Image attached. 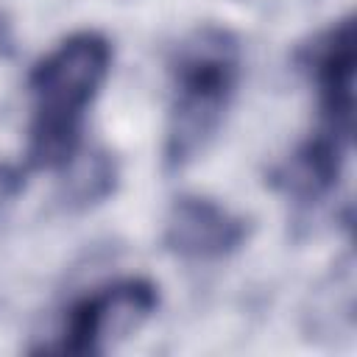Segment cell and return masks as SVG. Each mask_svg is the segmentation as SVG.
<instances>
[{
    "label": "cell",
    "instance_id": "cell-1",
    "mask_svg": "<svg viewBox=\"0 0 357 357\" xmlns=\"http://www.w3.org/2000/svg\"><path fill=\"white\" fill-rule=\"evenodd\" d=\"M112 67V45L98 31H78L56 45L31 70L33 120L28 165L61 170L78 153L84 112L100 92Z\"/></svg>",
    "mask_w": 357,
    "mask_h": 357
},
{
    "label": "cell",
    "instance_id": "cell-3",
    "mask_svg": "<svg viewBox=\"0 0 357 357\" xmlns=\"http://www.w3.org/2000/svg\"><path fill=\"white\" fill-rule=\"evenodd\" d=\"M159 293L148 279L114 282L81 301H75L64 318L59 351L64 354H100L109 343L123 340L139 329L156 310Z\"/></svg>",
    "mask_w": 357,
    "mask_h": 357
},
{
    "label": "cell",
    "instance_id": "cell-8",
    "mask_svg": "<svg viewBox=\"0 0 357 357\" xmlns=\"http://www.w3.org/2000/svg\"><path fill=\"white\" fill-rule=\"evenodd\" d=\"M25 187V173L8 162H0V215L17 201Z\"/></svg>",
    "mask_w": 357,
    "mask_h": 357
},
{
    "label": "cell",
    "instance_id": "cell-4",
    "mask_svg": "<svg viewBox=\"0 0 357 357\" xmlns=\"http://www.w3.org/2000/svg\"><path fill=\"white\" fill-rule=\"evenodd\" d=\"M245 237V220L204 195L176 198L165 220V245L184 259H223L234 254Z\"/></svg>",
    "mask_w": 357,
    "mask_h": 357
},
{
    "label": "cell",
    "instance_id": "cell-5",
    "mask_svg": "<svg viewBox=\"0 0 357 357\" xmlns=\"http://www.w3.org/2000/svg\"><path fill=\"white\" fill-rule=\"evenodd\" d=\"M304 64L312 73L321 98L324 128L351 137L354 117V25L337 22L307 47Z\"/></svg>",
    "mask_w": 357,
    "mask_h": 357
},
{
    "label": "cell",
    "instance_id": "cell-6",
    "mask_svg": "<svg viewBox=\"0 0 357 357\" xmlns=\"http://www.w3.org/2000/svg\"><path fill=\"white\" fill-rule=\"evenodd\" d=\"M351 137L332 128H321L301 148H296L273 173V184L298 204H312L324 198L340 176Z\"/></svg>",
    "mask_w": 357,
    "mask_h": 357
},
{
    "label": "cell",
    "instance_id": "cell-2",
    "mask_svg": "<svg viewBox=\"0 0 357 357\" xmlns=\"http://www.w3.org/2000/svg\"><path fill=\"white\" fill-rule=\"evenodd\" d=\"M240 75V45L231 31L204 25L192 31L176 50L165 165L184 167L192 162L218 131L229 98Z\"/></svg>",
    "mask_w": 357,
    "mask_h": 357
},
{
    "label": "cell",
    "instance_id": "cell-7",
    "mask_svg": "<svg viewBox=\"0 0 357 357\" xmlns=\"http://www.w3.org/2000/svg\"><path fill=\"white\" fill-rule=\"evenodd\" d=\"M117 184V167L114 159L106 151L84 153L81 159L73 156L67 165V181H64V198L75 209L95 206L106 201L114 192Z\"/></svg>",
    "mask_w": 357,
    "mask_h": 357
}]
</instances>
